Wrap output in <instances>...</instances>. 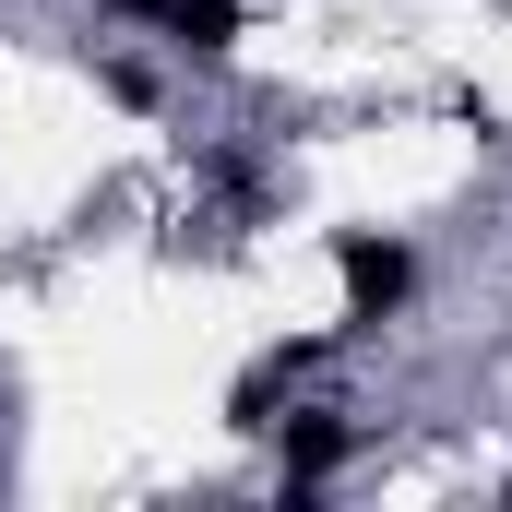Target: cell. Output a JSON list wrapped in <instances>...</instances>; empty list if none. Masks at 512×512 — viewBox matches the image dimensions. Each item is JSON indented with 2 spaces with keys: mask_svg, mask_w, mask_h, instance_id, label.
<instances>
[{
  "mask_svg": "<svg viewBox=\"0 0 512 512\" xmlns=\"http://www.w3.org/2000/svg\"><path fill=\"white\" fill-rule=\"evenodd\" d=\"M108 96L120 108H155V60H108Z\"/></svg>",
  "mask_w": 512,
  "mask_h": 512,
  "instance_id": "4",
  "label": "cell"
},
{
  "mask_svg": "<svg viewBox=\"0 0 512 512\" xmlns=\"http://www.w3.org/2000/svg\"><path fill=\"white\" fill-rule=\"evenodd\" d=\"M286 441H274V477H286V501L298 489H334L346 465H358V417L346 405H298V417H274Z\"/></svg>",
  "mask_w": 512,
  "mask_h": 512,
  "instance_id": "2",
  "label": "cell"
},
{
  "mask_svg": "<svg viewBox=\"0 0 512 512\" xmlns=\"http://www.w3.org/2000/svg\"><path fill=\"white\" fill-rule=\"evenodd\" d=\"M334 286H346V334H382L417 298V251L393 227H334Z\"/></svg>",
  "mask_w": 512,
  "mask_h": 512,
  "instance_id": "1",
  "label": "cell"
},
{
  "mask_svg": "<svg viewBox=\"0 0 512 512\" xmlns=\"http://www.w3.org/2000/svg\"><path fill=\"white\" fill-rule=\"evenodd\" d=\"M108 12L167 24V48H179V60H227V48H239V0H108Z\"/></svg>",
  "mask_w": 512,
  "mask_h": 512,
  "instance_id": "3",
  "label": "cell"
}]
</instances>
